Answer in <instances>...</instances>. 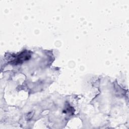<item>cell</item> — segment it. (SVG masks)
<instances>
[{"label": "cell", "mask_w": 129, "mask_h": 129, "mask_svg": "<svg viewBox=\"0 0 129 129\" xmlns=\"http://www.w3.org/2000/svg\"><path fill=\"white\" fill-rule=\"evenodd\" d=\"M14 58L11 60L12 64L15 65L22 63L23 61L28 60L31 57V54L29 51H23L16 56H13Z\"/></svg>", "instance_id": "6da1fadb"}]
</instances>
